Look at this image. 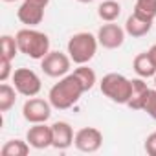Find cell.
Instances as JSON below:
<instances>
[{
    "label": "cell",
    "mask_w": 156,
    "mask_h": 156,
    "mask_svg": "<svg viewBox=\"0 0 156 156\" xmlns=\"http://www.w3.org/2000/svg\"><path fill=\"white\" fill-rule=\"evenodd\" d=\"M73 73H75L77 79L81 81V85H83L85 92L92 90V88H94V85L98 83V75H96V72H94L92 68H88L87 64H79V66L73 70Z\"/></svg>",
    "instance_id": "cell-19"
},
{
    "label": "cell",
    "mask_w": 156,
    "mask_h": 156,
    "mask_svg": "<svg viewBox=\"0 0 156 156\" xmlns=\"http://www.w3.org/2000/svg\"><path fill=\"white\" fill-rule=\"evenodd\" d=\"M132 68L136 72L138 77H143V79H149V77H154L156 75V64L152 62L149 51H143V53H138L132 61Z\"/></svg>",
    "instance_id": "cell-15"
},
{
    "label": "cell",
    "mask_w": 156,
    "mask_h": 156,
    "mask_svg": "<svg viewBox=\"0 0 156 156\" xmlns=\"http://www.w3.org/2000/svg\"><path fill=\"white\" fill-rule=\"evenodd\" d=\"M51 103L42 99V98H28L26 103L22 105V118L35 125V123H46L51 118Z\"/></svg>",
    "instance_id": "cell-6"
},
{
    "label": "cell",
    "mask_w": 156,
    "mask_h": 156,
    "mask_svg": "<svg viewBox=\"0 0 156 156\" xmlns=\"http://www.w3.org/2000/svg\"><path fill=\"white\" fill-rule=\"evenodd\" d=\"M17 94L19 92L13 85H8V83L0 85V112H8L15 107Z\"/></svg>",
    "instance_id": "cell-18"
},
{
    "label": "cell",
    "mask_w": 156,
    "mask_h": 156,
    "mask_svg": "<svg viewBox=\"0 0 156 156\" xmlns=\"http://www.w3.org/2000/svg\"><path fill=\"white\" fill-rule=\"evenodd\" d=\"M73 145L81 152H98L103 145V134L96 127H83L75 132Z\"/></svg>",
    "instance_id": "cell-8"
},
{
    "label": "cell",
    "mask_w": 156,
    "mask_h": 156,
    "mask_svg": "<svg viewBox=\"0 0 156 156\" xmlns=\"http://www.w3.org/2000/svg\"><path fill=\"white\" fill-rule=\"evenodd\" d=\"M77 2H81V4H90V2H94V0H77Z\"/></svg>",
    "instance_id": "cell-27"
},
{
    "label": "cell",
    "mask_w": 156,
    "mask_h": 156,
    "mask_svg": "<svg viewBox=\"0 0 156 156\" xmlns=\"http://www.w3.org/2000/svg\"><path fill=\"white\" fill-rule=\"evenodd\" d=\"M17 19L26 26V28H35V26H39L41 22H42V19H44V8H41V6H35V4H31V2H24L19 6V9H17Z\"/></svg>",
    "instance_id": "cell-12"
},
{
    "label": "cell",
    "mask_w": 156,
    "mask_h": 156,
    "mask_svg": "<svg viewBox=\"0 0 156 156\" xmlns=\"http://www.w3.org/2000/svg\"><path fill=\"white\" fill-rule=\"evenodd\" d=\"M4 2H17V0H4Z\"/></svg>",
    "instance_id": "cell-28"
},
{
    "label": "cell",
    "mask_w": 156,
    "mask_h": 156,
    "mask_svg": "<svg viewBox=\"0 0 156 156\" xmlns=\"http://www.w3.org/2000/svg\"><path fill=\"white\" fill-rule=\"evenodd\" d=\"M30 147L31 145L28 143V140L24 141V140L15 138V140H9V141H6L2 145L0 154L2 156H28L30 154Z\"/></svg>",
    "instance_id": "cell-17"
},
{
    "label": "cell",
    "mask_w": 156,
    "mask_h": 156,
    "mask_svg": "<svg viewBox=\"0 0 156 156\" xmlns=\"http://www.w3.org/2000/svg\"><path fill=\"white\" fill-rule=\"evenodd\" d=\"M125 35H127L125 28H121L119 24H114V22H107L98 30L96 37H98L99 46H103L105 50H118L123 46Z\"/></svg>",
    "instance_id": "cell-9"
},
{
    "label": "cell",
    "mask_w": 156,
    "mask_h": 156,
    "mask_svg": "<svg viewBox=\"0 0 156 156\" xmlns=\"http://www.w3.org/2000/svg\"><path fill=\"white\" fill-rule=\"evenodd\" d=\"M26 140L33 149H48L53 145V136H51V125L48 127L46 123H35L33 127L28 129Z\"/></svg>",
    "instance_id": "cell-10"
},
{
    "label": "cell",
    "mask_w": 156,
    "mask_h": 156,
    "mask_svg": "<svg viewBox=\"0 0 156 156\" xmlns=\"http://www.w3.org/2000/svg\"><path fill=\"white\" fill-rule=\"evenodd\" d=\"M83 94H85V88H83L81 81L72 72V73H66L64 77H59V83H55L50 88L48 101L51 103L53 108L66 110V108H72L79 101Z\"/></svg>",
    "instance_id": "cell-1"
},
{
    "label": "cell",
    "mask_w": 156,
    "mask_h": 156,
    "mask_svg": "<svg viewBox=\"0 0 156 156\" xmlns=\"http://www.w3.org/2000/svg\"><path fill=\"white\" fill-rule=\"evenodd\" d=\"M152 119H156V88L152 90L151 88V92H149V98H147V103H145V108H143Z\"/></svg>",
    "instance_id": "cell-23"
},
{
    "label": "cell",
    "mask_w": 156,
    "mask_h": 156,
    "mask_svg": "<svg viewBox=\"0 0 156 156\" xmlns=\"http://www.w3.org/2000/svg\"><path fill=\"white\" fill-rule=\"evenodd\" d=\"M98 37L92 35L90 31H79L70 37L68 44H66V50H68V55L72 59V62L75 64H88L96 51H98Z\"/></svg>",
    "instance_id": "cell-3"
},
{
    "label": "cell",
    "mask_w": 156,
    "mask_h": 156,
    "mask_svg": "<svg viewBox=\"0 0 156 156\" xmlns=\"http://www.w3.org/2000/svg\"><path fill=\"white\" fill-rule=\"evenodd\" d=\"M13 72L15 70H11V61L0 57V81L6 83L9 79V75H13Z\"/></svg>",
    "instance_id": "cell-22"
},
{
    "label": "cell",
    "mask_w": 156,
    "mask_h": 156,
    "mask_svg": "<svg viewBox=\"0 0 156 156\" xmlns=\"http://www.w3.org/2000/svg\"><path fill=\"white\" fill-rule=\"evenodd\" d=\"M15 37H17L19 51L28 55L30 59L41 61L50 53V37L39 30L24 28V30H19Z\"/></svg>",
    "instance_id": "cell-2"
},
{
    "label": "cell",
    "mask_w": 156,
    "mask_h": 156,
    "mask_svg": "<svg viewBox=\"0 0 156 156\" xmlns=\"http://www.w3.org/2000/svg\"><path fill=\"white\" fill-rule=\"evenodd\" d=\"M26 2H31V4H35V6H41V8H48V4H50V0H26Z\"/></svg>",
    "instance_id": "cell-25"
},
{
    "label": "cell",
    "mask_w": 156,
    "mask_h": 156,
    "mask_svg": "<svg viewBox=\"0 0 156 156\" xmlns=\"http://www.w3.org/2000/svg\"><path fill=\"white\" fill-rule=\"evenodd\" d=\"M99 88H101V94L105 98H108L112 103L127 105L130 99V92H132V81L129 77H125L123 73L110 72V73L103 75Z\"/></svg>",
    "instance_id": "cell-4"
},
{
    "label": "cell",
    "mask_w": 156,
    "mask_h": 156,
    "mask_svg": "<svg viewBox=\"0 0 156 156\" xmlns=\"http://www.w3.org/2000/svg\"><path fill=\"white\" fill-rule=\"evenodd\" d=\"M0 48H2V55L4 59H9L13 61L19 51V44H17V37H11V35H2V39H0Z\"/></svg>",
    "instance_id": "cell-20"
},
{
    "label": "cell",
    "mask_w": 156,
    "mask_h": 156,
    "mask_svg": "<svg viewBox=\"0 0 156 156\" xmlns=\"http://www.w3.org/2000/svg\"><path fill=\"white\" fill-rule=\"evenodd\" d=\"M72 66V59L70 55L62 53V51H50L44 59H41V68L48 77H64L70 72Z\"/></svg>",
    "instance_id": "cell-7"
},
{
    "label": "cell",
    "mask_w": 156,
    "mask_h": 156,
    "mask_svg": "<svg viewBox=\"0 0 156 156\" xmlns=\"http://www.w3.org/2000/svg\"><path fill=\"white\" fill-rule=\"evenodd\" d=\"M149 55H151V59H152V62L156 64V44H152V46L149 48Z\"/></svg>",
    "instance_id": "cell-26"
},
{
    "label": "cell",
    "mask_w": 156,
    "mask_h": 156,
    "mask_svg": "<svg viewBox=\"0 0 156 156\" xmlns=\"http://www.w3.org/2000/svg\"><path fill=\"white\" fill-rule=\"evenodd\" d=\"M51 136H53V145L51 147H55L59 151H64V149L72 147L73 138H75L73 129L68 121H55L51 125Z\"/></svg>",
    "instance_id": "cell-11"
},
{
    "label": "cell",
    "mask_w": 156,
    "mask_h": 156,
    "mask_svg": "<svg viewBox=\"0 0 156 156\" xmlns=\"http://www.w3.org/2000/svg\"><path fill=\"white\" fill-rule=\"evenodd\" d=\"M134 13L143 19L154 20L156 19V0H136Z\"/></svg>",
    "instance_id": "cell-21"
},
{
    "label": "cell",
    "mask_w": 156,
    "mask_h": 156,
    "mask_svg": "<svg viewBox=\"0 0 156 156\" xmlns=\"http://www.w3.org/2000/svg\"><path fill=\"white\" fill-rule=\"evenodd\" d=\"M154 87H156V75H154Z\"/></svg>",
    "instance_id": "cell-29"
},
{
    "label": "cell",
    "mask_w": 156,
    "mask_h": 156,
    "mask_svg": "<svg viewBox=\"0 0 156 156\" xmlns=\"http://www.w3.org/2000/svg\"><path fill=\"white\" fill-rule=\"evenodd\" d=\"M152 24H154V20L143 19V17H140V15H136V13L132 11V15H130V17L127 19V22H125V31H127V35H130V37H134V39H140V37H145V35L151 31Z\"/></svg>",
    "instance_id": "cell-14"
},
{
    "label": "cell",
    "mask_w": 156,
    "mask_h": 156,
    "mask_svg": "<svg viewBox=\"0 0 156 156\" xmlns=\"http://www.w3.org/2000/svg\"><path fill=\"white\" fill-rule=\"evenodd\" d=\"M121 15V4L116 0H105L98 6V17L103 22H116Z\"/></svg>",
    "instance_id": "cell-16"
},
{
    "label": "cell",
    "mask_w": 156,
    "mask_h": 156,
    "mask_svg": "<svg viewBox=\"0 0 156 156\" xmlns=\"http://www.w3.org/2000/svg\"><path fill=\"white\" fill-rule=\"evenodd\" d=\"M143 147H145V152H147L149 156H156V130H154L152 134L147 136Z\"/></svg>",
    "instance_id": "cell-24"
},
{
    "label": "cell",
    "mask_w": 156,
    "mask_h": 156,
    "mask_svg": "<svg viewBox=\"0 0 156 156\" xmlns=\"http://www.w3.org/2000/svg\"><path fill=\"white\" fill-rule=\"evenodd\" d=\"M130 81H132V92H130V99H129L127 105L132 110H143L151 88L147 87V83H145L143 77H136V79H130Z\"/></svg>",
    "instance_id": "cell-13"
},
{
    "label": "cell",
    "mask_w": 156,
    "mask_h": 156,
    "mask_svg": "<svg viewBox=\"0 0 156 156\" xmlns=\"http://www.w3.org/2000/svg\"><path fill=\"white\" fill-rule=\"evenodd\" d=\"M11 79H13V87L17 88V92L26 98L37 96L42 88L41 77L37 75V72H33L30 68H17L11 75Z\"/></svg>",
    "instance_id": "cell-5"
}]
</instances>
